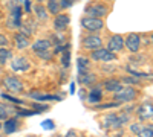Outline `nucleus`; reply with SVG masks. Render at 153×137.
Masks as SVG:
<instances>
[{
	"instance_id": "f257e3e1",
	"label": "nucleus",
	"mask_w": 153,
	"mask_h": 137,
	"mask_svg": "<svg viewBox=\"0 0 153 137\" xmlns=\"http://www.w3.org/2000/svg\"><path fill=\"white\" fill-rule=\"evenodd\" d=\"M138 96V92L133 89V87H123L121 90L115 92V101L124 104V102H130Z\"/></svg>"
},
{
	"instance_id": "f03ea898",
	"label": "nucleus",
	"mask_w": 153,
	"mask_h": 137,
	"mask_svg": "<svg viewBox=\"0 0 153 137\" xmlns=\"http://www.w3.org/2000/svg\"><path fill=\"white\" fill-rule=\"evenodd\" d=\"M81 26L89 32H98L104 28V21L98 17H84L81 20Z\"/></svg>"
},
{
	"instance_id": "7ed1b4c3",
	"label": "nucleus",
	"mask_w": 153,
	"mask_h": 137,
	"mask_svg": "<svg viewBox=\"0 0 153 137\" xmlns=\"http://www.w3.org/2000/svg\"><path fill=\"white\" fill-rule=\"evenodd\" d=\"M3 85H5V89L9 90L11 93L23 92V82L19 78H16V76H5L3 78Z\"/></svg>"
},
{
	"instance_id": "20e7f679",
	"label": "nucleus",
	"mask_w": 153,
	"mask_h": 137,
	"mask_svg": "<svg viewBox=\"0 0 153 137\" xmlns=\"http://www.w3.org/2000/svg\"><path fill=\"white\" fill-rule=\"evenodd\" d=\"M124 46L129 49L132 53H136L139 51V47H141V37L138 34H129L124 38Z\"/></svg>"
},
{
	"instance_id": "39448f33",
	"label": "nucleus",
	"mask_w": 153,
	"mask_h": 137,
	"mask_svg": "<svg viewBox=\"0 0 153 137\" xmlns=\"http://www.w3.org/2000/svg\"><path fill=\"white\" fill-rule=\"evenodd\" d=\"M92 59L95 61H113L115 58H117V55H115L113 52H110L109 49H103V47H98L95 49V51H92Z\"/></svg>"
},
{
	"instance_id": "423d86ee",
	"label": "nucleus",
	"mask_w": 153,
	"mask_h": 137,
	"mask_svg": "<svg viewBox=\"0 0 153 137\" xmlns=\"http://www.w3.org/2000/svg\"><path fill=\"white\" fill-rule=\"evenodd\" d=\"M86 14L89 17H104L107 14V8L104 5H101V3H91L87 8H86Z\"/></svg>"
},
{
	"instance_id": "0eeeda50",
	"label": "nucleus",
	"mask_w": 153,
	"mask_h": 137,
	"mask_svg": "<svg viewBox=\"0 0 153 137\" xmlns=\"http://www.w3.org/2000/svg\"><path fill=\"white\" fill-rule=\"evenodd\" d=\"M138 117L139 120H150L153 117V105L150 101H146L138 108Z\"/></svg>"
},
{
	"instance_id": "6e6552de",
	"label": "nucleus",
	"mask_w": 153,
	"mask_h": 137,
	"mask_svg": "<svg viewBox=\"0 0 153 137\" xmlns=\"http://www.w3.org/2000/svg\"><path fill=\"white\" fill-rule=\"evenodd\" d=\"M83 46L86 49L95 51V49L103 46V40H101L98 35H87V37H84V38H83Z\"/></svg>"
},
{
	"instance_id": "1a4fd4ad",
	"label": "nucleus",
	"mask_w": 153,
	"mask_h": 137,
	"mask_svg": "<svg viewBox=\"0 0 153 137\" xmlns=\"http://www.w3.org/2000/svg\"><path fill=\"white\" fill-rule=\"evenodd\" d=\"M124 49V38L121 35L115 34L109 38V51L110 52H120Z\"/></svg>"
},
{
	"instance_id": "9d476101",
	"label": "nucleus",
	"mask_w": 153,
	"mask_h": 137,
	"mask_svg": "<svg viewBox=\"0 0 153 137\" xmlns=\"http://www.w3.org/2000/svg\"><path fill=\"white\" fill-rule=\"evenodd\" d=\"M69 21H71V18H69L68 14H60V15H57L55 20H54V29H55L57 32H63V31L69 26Z\"/></svg>"
},
{
	"instance_id": "9b49d317",
	"label": "nucleus",
	"mask_w": 153,
	"mask_h": 137,
	"mask_svg": "<svg viewBox=\"0 0 153 137\" xmlns=\"http://www.w3.org/2000/svg\"><path fill=\"white\" fill-rule=\"evenodd\" d=\"M103 123H104V128H107V130H118V128L123 127V123L120 122V119H118L117 114H107L104 117V122Z\"/></svg>"
},
{
	"instance_id": "f8f14e48",
	"label": "nucleus",
	"mask_w": 153,
	"mask_h": 137,
	"mask_svg": "<svg viewBox=\"0 0 153 137\" xmlns=\"http://www.w3.org/2000/svg\"><path fill=\"white\" fill-rule=\"evenodd\" d=\"M11 67L16 72H28L31 69V64H29V61L25 59V58H16V59H12Z\"/></svg>"
},
{
	"instance_id": "ddd939ff",
	"label": "nucleus",
	"mask_w": 153,
	"mask_h": 137,
	"mask_svg": "<svg viewBox=\"0 0 153 137\" xmlns=\"http://www.w3.org/2000/svg\"><path fill=\"white\" fill-rule=\"evenodd\" d=\"M14 41H16V47L20 49V51H23V49H26L29 47V37L28 35H25L23 32H19L14 35Z\"/></svg>"
},
{
	"instance_id": "4468645a",
	"label": "nucleus",
	"mask_w": 153,
	"mask_h": 137,
	"mask_svg": "<svg viewBox=\"0 0 153 137\" xmlns=\"http://www.w3.org/2000/svg\"><path fill=\"white\" fill-rule=\"evenodd\" d=\"M51 46H52V41H49V40H37V41L32 43V51H34V52L49 51Z\"/></svg>"
},
{
	"instance_id": "2eb2a0df",
	"label": "nucleus",
	"mask_w": 153,
	"mask_h": 137,
	"mask_svg": "<svg viewBox=\"0 0 153 137\" xmlns=\"http://www.w3.org/2000/svg\"><path fill=\"white\" fill-rule=\"evenodd\" d=\"M100 101H101V85L98 84V85L92 87L91 93H89V102H91V104H97Z\"/></svg>"
},
{
	"instance_id": "dca6fc26",
	"label": "nucleus",
	"mask_w": 153,
	"mask_h": 137,
	"mask_svg": "<svg viewBox=\"0 0 153 137\" xmlns=\"http://www.w3.org/2000/svg\"><path fill=\"white\" fill-rule=\"evenodd\" d=\"M78 78H80V82H83L84 85H92L97 82V78L94 73H89V72H83V73H78Z\"/></svg>"
},
{
	"instance_id": "f3484780",
	"label": "nucleus",
	"mask_w": 153,
	"mask_h": 137,
	"mask_svg": "<svg viewBox=\"0 0 153 137\" xmlns=\"http://www.w3.org/2000/svg\"><path fill=\"white\" fill-rule=\"evenodd\" d=\"M104 89H106L107 92H118V90L123 89V84H121V81H118V79H107V81L104 82Z\"/></svg>"
},
{
	"instance_id": "a211bd4d",
	"label": "nucleus",
	"mask_w": 153,
	"mask_h": 137,
	"mask_svg": "<svg viewBox=\"0 0 153 137\" xmlns=\"http://www.w3.org/2000/svg\"><path fill=\"white\" fill-rule=\"evenodd\" d=\"M31 97L35 99L37 102H42V101H60V96H52V95H40V93H35L32 92L31 93Z\"/></svg>"
},
{
	"instance_id": "6ab92c4d",
	"label": "nucleus",
	"mask_w": 153,
	"mask_h": 137,
	"mask_svg": "<svg viewBox=\"0 0 153 137\" xmlns=\"http://www.w3.org/2000/svg\"><path fill=\"white\" fill-rule=\"evenodd\" d=\"M3 130H5V133L6 134H12V133H16L17 131V120L16 119H6L5 120V125L2 127Z\"/></svg>"
},
{
	"instance_id": "aec40b11",
	"label": "nucleus",
	"mask_w": 153,
	"mask_h": 137,
	"mask_svg": "<svg viewBox=\"0 0 153 137\" xmlns=\"http://www.w3.org/2000/svg\"><path fill=\"white\" fill-rule=\"evenodd\" d=\"M136 136L138 137H153V127L152 125H141Z\"/></svg>"
},
{
	"instance_id": "412c9836",
	"label": "nucleus",
	"mask_w": 153,
	"mask_h": 137,
	"mask_svg": "<svg viewBox=\"0 0 153 137\" xmlns=\"http://www.w3.org/2000/svg\"><path fill=\"white\" fill-rule=\"evenodd\" d=\"M34 11H35V14H37L38 20H42V21L48 20V11H46V8H43L42 5H35Z\"/></svg>"
},
{
	"instance_id": "4be33fe9",
	"label": "nucleus",
	"mask_w": 153,
	"mask_h": 137,
	"mask_svg": "<svg viewBox=\"0 0 153 137\" xmlns=\"http://www.w3.org/2000/svg\"><path fill=\"white\" fill-rule=\"evenodd\" d=\"M76 66H78V73L87 72V69H89V59L84 58V56H80L78 59H76Z\"/></svg>"
},
{
	"instance_id": "5701e85b",
	"label": "nucleus",
	"mask_w": 153,
	"mask_h": 137,
	"mask_svg": "<svg viewBox=\"0 0 153 137\" xmlns=\"http://www.w3.org/2000/svg\"><path fill=\"white\" fill-rule=\"evenodd\" d=\"M48 11L51 12V14H58L60 12V3L58 0H48Z\"/></svg>"
},
{
	"instance_id": "b1692460",
	"label": "nucleus",
	"mask_w": 153,
	"mask_h": 137,
	"mask_svg": "<svg viewBox=\"0 0 153 137\" xmlns=\"http://www.w3.org/2000/svg\"><path fill=\"white\" fill-rule=\"evenodd\" d=\"M12 52L9 51V49H5V47H0V64H5L6 61L11 58Z\"/></svg>"
},
{
	"instance_id": "393cba45",
	"label": "nucleus",
	"mask_w": 153,
	"mask_h": 137,
	"mask_svg": "<svg viewBox=\"0 0 153 137\" xmlns=\"http://www.w3.org/2000/svg\"><path fill=\"white\" fill-rule=\"evenodd\" d=\"M127 72H129L132 76H135V78H149L150 75H147L146 72H138L136 69H133L132 66H127Z\"/></svg>"
},
{
	"instance_id": "a878e982",
	"label": "nucleus",
	"mask_w": 153,
	"mask_h": 137,
	"mask_svg": "<svg viewBox=\"0 0 153 137\" xmlns=\"http://www.w3.org/2000/svg\"><path fill=\"white\" fill-rule=\"evenodd\" d=\"M11 111H12V110H11L9 107L0 104V120H6V119L9 117V114H11Z\"/></svg>"
},
{
	"instance_id": "bb28decb",
	"label": "nucleus",
	"mask_w": 153,
	"mask_h": 137,
	"mask_svg": "<svg viewBox=\"0 0 153 137\" xmlns=\"http://www.w3.org/2000/svg\"><path fill=\"white\" fill-rule=\"evenodd\" d=\"M61 66L63 67H69L71 66V52L65 51L61 53Z\"/></svg>"
},
{
	"instance_id": "cd10ccee",
	"label": "nucleus",
	"mask_w": 153,
	"mask_h": 137,
	"mask_svg": "<svg viewBox=\"0 0 153 137\" xmlns=\"http://www.w3.org/2000/svg\"><path fill=\"white\" fill-rule=\"evenodd\" d=\"M20 15H22V9H20V6H16L14 8V14H12V18H14V21H16V26H20Z\"/></svg>"
},
{
	"instance_id": "c85d7f7f",
	"label": "nucleus",
	"mask_w": 153,
	"mask_h": 137,
	"mask_svg": "<svg viewBox=\"0 0 153 137\" xmlns=\"http://www.w3.org/2000/svg\"><path fill=\"white\" fill-rule=\"evenodd\" d=\"M42 127H43V130H54L55 128V123H54V120H43L42 122Z\"/></svg>"
},
{
	"instance_id": "c756f323",
	"label": "nucleus",
	"mask_w": 153,
	"mask_h": 137,
	"mask_svg": "<svg viewBox=\"0 0 153 137\" xmlns=\"http://www.w3.org/2000/svg\"><path fill=\"white\" fill-rule=\"evenodd\" d=\"M35 53H37L38 56H40L42 59H46V61L52 58V53H51L49 51H42V52H35Z\"/></svg>"
},
{
	"instance_id": "7c9ffc66",
	"label": "nucleus",
	"mask_w": 153,
	"mask_h": 137,
	"mask_svg": "<svg viewBox=\"0 0 153 137\" xmlns=\"http://www.w3.org/2000/svg\"><path fill=\"white\" fill-rule=\"evenodd\" d=\"M75 0H58V3H60V8H71L74 5Z\"/></svg>"
},
{
	"instance_id": "2f4dec72",
	"label": "nucleus",
	"mask_w": 153,
	"mask_h": 137,
	"mask_svg": "<svg viewBox=\"0 0 153 137\" xmlns=\"http://www.w3.org/2000/svg\"><path fill=\"white\" fill-rule=\"evenodd\" d=\"M123 82H126V84H139V81L135 76H124L123 78Z\"/></svg>"
},
{
	"instance_id": "473e14b6",
	"label": "nucleus",
	"mask_w": 153,
	"mask_h": 137,
	"mask_svg": "<svg viewBox=\"0 0 153 137\" xmlns=\"http://www.w3.org/2000/svg\"><path fill=\"white\" fill-rule=\"evenodd\" d=\"M2 97L3 99H6V101H11V102H14V104H23L20 99H17V97H12V96H8V95H2Z\"/></svg>"
},
{
	"instance_id": "72a5a7b5",
	"label": "nucleus",
	"mask_w": 153,
	"mask_h": 137,
	"mask_svg": "<svg viewBox=\"0 0 153 137\" xmlns=\"http://www.w3.org/2000/svg\"><path fill=\"white\" fill-rule=\"evenodd\" d=\"M69 49V44H65V46H57L55 47V53H63L65 51H68Z\"/></svg>"
},
{
	"instance_id": "f704fd0d",
	"label": "nucleus",
	"mask_w": 153,
	"mask_h": 137,
	"mask_svg": "<svg viewBox=\"0 0 153 137\" xmlns=\"http://www.w3.org/2000/svg\"><path fill=\"white\" fill-rule=\"evenodd\" d=\"M117 116H118V119H120L121 123H126L127 120H129V114H126V113H120V114H117Z\"/></svg>"
},
{
	"instance_id": "c9c22d12",
	"label": "nucleus",
	"mask_w": 153,
	"mask_h": 137,
	"mask_svg": "<svg viewBox=\"0 0 153 137\" xmlns=\"http://www.w3.org/2000/svg\"><path fill=\"white\" fill-rule=\"evenodd\" d=\"M9 41H8V38L3 35V34H0V47H5L6 44H8Z\"/></svg>"
},
{
	"instance_id": "e433bc0d",
	"label": "nucleus",
	"mask_w": 153,
	"mask_h": 137,
	"mask_svg": "<svg viewBox=\"0 0 153 137\" xmlns=\"http://www.w3.org/2000/svg\"><path fill=\"white\" fill-rule=\"evenodd\" d=\"M139 128H141V123H133V125H132V127H130V131H132V133H135V134H136V133H138V131H139Z\"/></svg>"
},
{
	"instance_id": "4c0bfd02",
	"label": "nucleus",
	"mask_w": 153,
	"mask_h": 137,
	"mask_svg": "<svg viewBox=\"0 0 153 137\" xmlns=\"http://www.w3.org/2000/svg\"><path fill=\"white\" fill-rule=\"evenodd\" d=\"M120 102H112V104H106V105H100V108H112V107H118Z\"/></svg>"
},
{
	"instance_id": "58836bf2",
	"label": "nucleus",
	"mask_w": 153,
	"mask_h": 137,
	"mask_svg": "<svg viewBox=\"0 0 153 137\" xmlns=\"http://www.w3.org/2000/svg\"><path fill=\"white\" fill-rule=\"evenodd\" d=\"M65 137H76V134H75V131H69Z\"/></svg>"
},
{
	"instance_id": "ea45409f",
	"label": "nucleus",
	"mask_w": 153,
	"mask_h": 137,
	"mask_svg": "<svg viewBox=\"0 0 153 137\" xmlns=\"http://www.w3.org/2000/svg\"><path fill=\"white\" fill-rule=\"evenodd\" d=\"M71 93H72V95L75 93V84H74V82L71 84Z\"/></svg>"
},
{
	"instance_id": "a19ab883",
	"label": "nucleus",
	"mask_w": 153,
	"mask_h": 137,
	"mask_svg": "<svg viewBox=\"0 0 153 137\" xmlns=\"http://www.w3.org/2000/svg\"><path fill=\"white\" fill-rule=\"evenodd\" d=\"M29 9H31V8H29V0H26V11L29 12Z\"/></svg>"
},
{
	"instance_id": "79ce46f5",
	"label": "nucleus",
	"mask_w": 153,
	"mask_h": 137,
	"mask_svg": "<svg viewBox=\"0 0 153 137\" xmlns=\"http://www.w3.org/2000/svg\"><path fill=\"white\" fill-rule=\"evenodd\" d=\"M31 137H35V136H31Z\"/></svg>"
},
{
	"instance_id": "37998d69",
	"label": "nucleus",
	"mask_w": 153,
	"mask_h": 137,
	"mask_svg": "<svg viewBox=\"0 0 153 137\" xmlns=\"http://www.w3.org/2000/svg\"><path fill=\"white\" fill-rule=\"evenodd\" d=\"M0 128H2V125H0Z\"/></svg>"
},
{
	"instance_id": "c03bdc74",
	"label": "nucleus",
	"mask_w": 153,
	"mask_h": 137,
	"mask_svg": "<svg viewBox=\"0 0 153 137\" xmlns=\"http://www.w3.org/2000/svg\"><path fill=\"white\" fill-rule=\"evenodd\" d=\"M58 137H61V136H58Z\"/></svg>"
}]
</instances>
